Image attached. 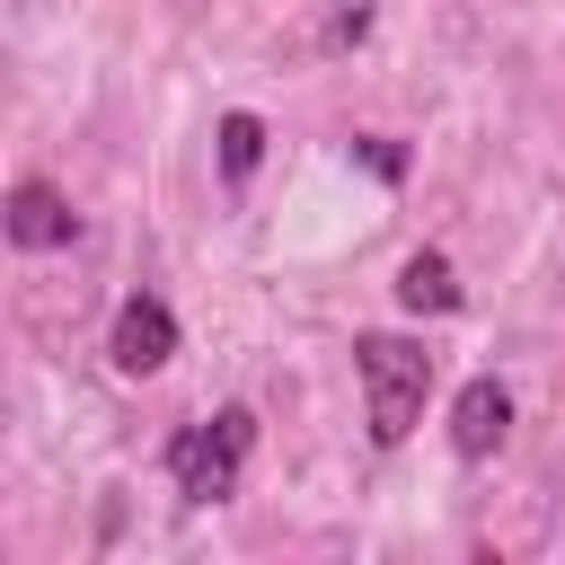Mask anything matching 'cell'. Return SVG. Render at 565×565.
Here are the masks:
<instances>
[{"instance_id": "cell-3", "label": "cell", "mask_w": 565, "mask_h": 565, "mask_svg": "<svg viewBox=\"0 0 565 565\" xmlns=\"http://www.w3.org/2000/svg\"><path fill=\"white\" fill-rule=\"evenodd\" d=\"M106 353H115V371H124V380H150V371H168V353H177V309H168L159 291H132V300L115 309V335H106Z\"/></svg>"}, {"instance_id": "cell-7", "label": "cell", "mask_w": 565, "mask_h": 565, "mask_svg": "<svg viewBox=\"0 0 565 565\" xmlns=\"http://www.w3.org/2000/svg\"><path fill=\"white\" fill-rule=\"evenodd\" d=\"M256 159H265V124L238 106V115H221V177L230 185H247L256 177Z\"/></svg>"}, {"instance_id": "cell-6", "label": "cell", "mask_w": 565, "mask_h": 565, "mask_svg": "<svg viewBox=\"0 0 565 565\" xmlns=\"http://www.w3.org/2000/svg\"><path fill=\"white\" fill-rule=\"evenodd\" d=\"M397 300H406V309H433V318H450V309H459V274H450V256L415 247V256L397 265Z\"/></svg>"}, {"instance_id": "cell-1", "label": "cell", "mask_w": 565, "mask_h": 565, "mask_svg": "<svg viewBox=\"0 0 565 565\" xmlns=\"http://www.w3.org/2000/svg\"><path fill=\"white\" fill-rule=\"evenodd\" d=\"M353 371H362V415H371V441L397 450L433 397V353L415 335H353Z\"/></svg>"}, {"instance_id": "cell-5", "label": "cell", "mask_w": 565, "mask_h": 565, "mask_svg": "<svg viewBox=\"0 0 565 565\" xmlns=\"http://www.w3.org/2000/svg\"><path fill=\"white\" fill-rule=\"evenodd\" d=\"M503 433H512V397H503V380H468V388L450 397V450H459V459H494Z\"/></svg>"}, {"instance_id": "cell-2", "label": "cell", "mask_w": 565, "mask_h": 565, "mask_svg": "<svg viewBox=\"0 0 565 565\" xmlns=\"http://www.w3.org/2000/svg\"><path fill=\"white\" fill-rule=\"evenodd\" d=\"M247 450H256V415L221 406V415H203V424H185L168 441V477H177L185 503H230L238 477H247Z\"/></svg>"}, {"instance_id": "cell-4", "label": "cell", "mask_w": 565, "mask_h": 565, "mask_svg": "<svg viewBox=\"0 0 565 565\" xmlns=\"http://www.w3.org/2000/svg\"><path fill=\"white\" fill-rule=\"evenodd\" d=\"M0 221H9V247H71V230H79L71 194H62V185H44V177H18Z\"/></svg>"}]
</instances>
